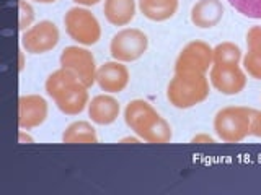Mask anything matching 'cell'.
I'll return each instance as SVG.
<instances>
[{
    "label": "cell",
    "mask_w": 261,
    "mask_h": 195,
    "mask_svg": "<svg viewBox=\"0 0 261 195\" xmlns=\"http://www.w3.org/2000/svg\"><path fill=\"white\" fill-rule=\"evenodd\" d=\"M126 125L147 143H168L173 137L168 122L144 100L130 101L124 109Z\"/></svg>",
    "instance_id": "6da1fadb"
},
{
    "label": "cell",
    "mask_w": 261,
    "mask_h": 195,
    "mask_svg": "<svg viewBox=\"0 0 261 195\" xmlns=\"http://www.w3.org/2000/svg\"><path fill=\"white\" fill-rule=\"evenodd\" d=\"M73 2L79 5H84V7H92V5H96L100 0H73Z\"/></svg>",
    "instance_id": "d4e9b609"
},
{
    "label": "cell",
    "mask_w": 261,
    "mask_h": 195,
    "mask_svg": "<svg viewBox=\"0 0 261 195\" xmlns=\"http://www.w3.org/2000/svg\"><path fill=\"white\" fill-rule=\"evenodd\" d=\"M209 96V80L206 73H175L167 88L170 104L178 109H190L206 101Z\"/></svg>",
    "instance_id": "7a4b0ae2"
},
{
    "label": "cell",
    "mask_w": 261,
    "mask_h": 195,
    "mask_svg": "<svg viewBox=\"0 0 261 195\" xmlns=\"http://www.w3.org/2000/svg\"><path fill=\"white\" fill-rule=\"evenodd\" d=\"M47 117V103L39 94H24L18 100V125L20 128H35Z\"/></svg>",
    "instance_id": "30bf717a"
},
{
    "label": "cell",
    "mask_w": 261,
    "mask_h": 195,
    "mask_svg": "<svg viewBox=\"0 0 261 195\" xmlns=\"http://www.w3.org/2000/svg\"><path fill=\"white\" fill-rule=\"evenodd\" d=\"M59 28L53 21L43 20L24 31L21 43L30 54H44L53 51L59 43Z\"/></svg>",
    "instance_id": "ba28073f"
},
{
    "label": "cell",
    "mask_w": 261,
    "mask_h": 195,
    "mask_svg": "<svg viewBox=\"0 0 261 195\" xmlns=\"http://www.w3.org/2000/svg\"><path fill=\"white\" fill-rule=\"evenodd\" d=\"M224 16V5L220 0H198L191 8V21L201 29L214 28Z\"/></svg>",
    "instance_id": "4fadbf2b"
},
{
    "label": "cell",
    "mask_w": 261,
    "mask_h": 195,
    "mask_svg": "<svg viewBox=\"0 0 261 195\" xmlns=\"http://www.w3.org/2000/svg\"><path fill=\"white\" fill-rule=\"evenodd\" d=\"M191 143H209V145H212V143H216V140H214V138H212L211 135L198 134V135H194V137L191 138Z\"/></svg>",
    "instance_id": "cb8c5ba5"
},
{
    "label": "cell",
    "mask_w": 261,
    "mask_h": 195,
    "mask_svg": "<svg viewBox=\"0 0 261 195\" xmlns=\"http://www.w3.org/2000/svg\"><path fill=\"white\" fill-rule=\"evenodd\" d=\"M214 65V47L204 41L188 43L175 62V73H206Z\"/></svg>",
    "instance_id": "8992f818"
},
{
    "label": "cell",
    "mask_w": 261,
    "mask_h": 195,
    "mask_svg": "<svg viewBox=\"0 0 261 195\" xmlns=\"http://www.w3.org/2000/svg\"><path fill=\"white\" fill-rule=\"evenodd\" d=\"M149 39L144 31L137 28H124L113 36L110 44L111 57L118 62H134L145 54Z\"/></svg>",
    "instance_id": "5b68a950"
},
{
    "label": "cell",
    "mask_w": 261,
    "mask_h": 195,
    "mask_svg": "<svg viewBox=\"0 0 261 195\" xmlns=\"http://www.w3.org/2000/svg\"><path fill=\"white\" fill-rule=\"evenodd\" d=\"M96 83L105 93H121L129 83V70L122 62H105L96 70Z\"/></svg>",
    "instance_id": "8fae6325"
},
{
    "label": "cell",
    "mask_w": 261,
    "mask_h": 195,
    "mask_svg": "<svg viewBox=\"0 0 261 195\" xmlns=\"http://www.w3.org/2000/svg\"><path fill=\"white\" fill-rule=\"evenodd\" d=\"M250 135H253V137H259V138H261V111L253 109Z\"/></svg>",
    "instance_id": "603a6c76"
},
{
    "label": "cell",
    "mask_w": 261,
    "mask_h": 195,
    "mask_svg": "<svg viewBox=\"0 0 261 195\" xmlns=\"http://www.w3.org/2000/svg\"><path fill=\"white\" fill-rule=\"evenodd\" d=\"M77 80H80V78L72 70L61 67L59 70L53 72L51 75L47 77V80H46V93L51 98H54L57 93L62 91L65 86H69L70 83H73V81H77Z\"/></svg>",
    "instance_id": "d6986e66"
},
{
    "label": "cell",
    "mask_w": 261,
    "mask_h": 195,
    "mask_svg": "<svg viewBox=\"0 0 261 195\" xmlns=\"http://www.w3.org/2000/svg\"><path fill=\"white\" fill-rule=\"evenodd\" d=\"M18 28L21 31L31 28V23L35 20V10H33V7L27 2V0H18Z\"/></svg>",
    "instance_id": "7402d4cb"
},
{
    "label": "cell",
    "mask_w": 261,
    "mask_h": 195,
    "mask_svg": "<svg viewBox=\"0 0 261 195\" xmlns=\"http://www.w3.org/2000/svg\"><path fill=\"white\" fill-rule=\"evenodd\" d=\"M247 54L243 67L250 77L261 80V26H251L247 32Z\"/></svg>",
    "instance_id": "9a60e30c"
},
{
    "label": "cell",
    "mask_w": 261,
    "mask_h": 195,
    "mask_svg": "<svg viewBox=\"0 0 261 195\" xmlns=\"http://www.w3.org/2000/svg\"><path fill=\"white\" fill-rule=\"evenodd\" d=\"M64 24L67 35L82 46H93L101 38V26L96 16L87 8L73 7L65 13Z\"/></svg>",
    "instance_id": "277c9868"
},
{
    "label": "cell",
    "mask_w": 261,
    "mask_h": 195,
    "mask_svg": "<svg viewBox=\"0 0 261 195\" xmlns=\"http://www.w3.org/2000/svg\"><path fill=\"white\" fill-rule=\"evenodd\" d=\"M209 77L212 86L227 96L239 94L247 86V75L239 65H212Z\"/></svg>",
    "instance_id": "9c48e42d"
},
{
    "label": "cell",
    "mask_w": 261,
    "mask_h": 195,
    "mask_svg": "<svg viewBox=\"0 0 261 195\" xmlns=\"http://www.w3.org/2000/svg\"><path fill=\"white\" fill-rule=\"evenodd\" d=\"M64 143H98L96 130L87 120H77L64 130L62 134Z\"/></svg>",
    "instance_id": "ac0fdd59"
},
{
    "label": "cell",
    "mask_w": 261,
    "mask_h": 195,
    "mask_svg": "<svg viewBox=\"0 0 261 195\" xmlns=\"http://www.w3.org/2000/svg\"><path fill=\"white\" fill-rule=\"evenodd\" d=\"M88 116L98 125H110L119 116V103L110 94H98L88 103Z\"/></svg>",
    "instance_id": "5bb4252c"
},
{
    "label": "cell",
    "mask_w": 261,
    "mask_h": 195,
    "mask_svg": "<svg viewBox=\"0 0 261 195\" xmlns=\"http://www.w3.org/2000/svg\"><path fill=\"white\" fill-rule=\"evenodd\" d=\"M35 2H38V4H54L56 0H35Z\"/></svg>",
    "instance_id": "83f0119b"
},
{
    "label": "cell",
    "mask_w": 261,
    "mask_h": 195,
    "mask_svg": "<svg viewBox=\"0 0 261 195\" xmlns=\"http://www.w3.org/2000/svg\"><path fill=\"white\" fill-rule=\"evenodd\" d=\"M61 67L72 70L87 88L96 81V63L93 54L80 46H69L61 54Z\"/></svg>",
    "instance_id": "52a82bcc"
},
{
    "label": "cell",
    "mask_w": 261,
    "mask_h": 195,
    "mask_svg": "<svg viewBox=\"0 0 261 195\" xmlns=\"http://www.w3.org/2000/svg\"><path fill=\"white\" fill-rule=\"evenodd\" d=\"M23 140H27V142H30V143H33V138L31 137H24V134L23 132H20V143H23Z\"/></svg>",
    "instance_id": "4316f807"
},
{
    "label": "cell",
    "mask_w": 261,
    "mask_h": 195,
    "mask_svg": "<svg viewBox=\"0 0 261 195\" xmlns=\"http://www.w3.org/2000/svg\"><path fill=\"white\" fill-rule=\"evenodd\" d=\"M139 142H141V138H137V137H126V138H122L119 143H139Z\"/></svg>",
    "instance_id": "484cf974"
},
{
    "label": "cell",
    "mask_w": 261,
    "mask_h": 195,
    "mask_svg": "<svg viewBox=\"0 0 261 195\" xmlns=\"http://www.w3.org/2000/svg\"><path fill=\"white\" fill-rule=\"evenodd\" d=\"M242 60L240 47L233 43H220L214 47V65H239Z\"/></svg>",
    "instance_id": "ffe728a7"
},
{
    "label": "cell",
    "mask_w": 261,
    "mask_h": 195,
    "mask_svg": "<svg viewBox=\"0 0 261 195\" xmlns=\"http://www.w3.org/2000/svg\"><path fill=\"white\" fill-rule=\"evenodd\" d=\"M179 0H139V8L145 18L152 21H167L178 10Z\"/></svg>",
    "instance_id": "e0dca14e"
},
{
    "label": "cell",
    "mask_w": 261,
    "mask_h": 195,
    "mask_svg": "<svg viewBox=\"0 0 261 195\" xmlns=\"http://www.w3.org/2000/svg\"><path fill=\"white\" fill-rule=\"evenodd\" d=\"M103 12L114 26H126L136 16V0H105Z\"/></svg>",
    "instance_id": "2e32d148"
},
{
    "label": "cell",
    "mask_w": 261,
    "mask_h": 195,
    "mask_svg": "<svg viewBox=\"0 0 261 195\" xmlns=\"http://www.w3.org/2000/svg\"><path fill=\"white\" fill-rule=\"evenodd\" d=\"M87 86L80 80L73 81L69 86H65L62 91L57 93L53 100L61 112L67 116H77L85 109L88 104V91Z\"/></svg>",
    "instance_id": "7c38bea8"
},
{
    "label": "cell",
    "mask_w": 261,
    "mask_h": 195,
    "mask_svg": "<svg viewBox=\"0 0 261 195\" xmlns=\"http://www.w3.org/2000/svg\"><path fill=\"white\" fill-rule=\"evenodd\" d=\"M228 4L247 18L261 20V0H228Z\"/></svg>",
    "instance_id": "44dd1931"
},
{
    "label": "cell",
    "mask_w": 261,
    "mask_h": 195,
    "mask_svg": "<svg viewBox=\"0 0 261 195\" xmlns=\"http://www.w3.org/2000/svg\"><path fill=\"white\" fill-rule=\"evenodd\" d=\"M251 108L228 106L220 109L214 117V130L217 137L225 143H240L250 135Z\"/></svg>",
    "instance_id": "3957f363"
}]
</instances>
